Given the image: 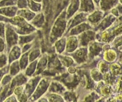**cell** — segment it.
Here are the masks:
<instances>
[{
    "label": "cell",
    "mask_w": 122,
    "mask_h": 102,
    "mask_svg": "<svg viewBox=\"0 0 122 102\" xmlns=\"http://www.w3.org/2000/svg\"><path fill=\"white\" fill-rule=\"evenodd\" d=\"M21 88H17V89L15 90V93L16 94H20V92H21Z\"/></svg>",
    "instance_id": "6da1fadb"
},
{
    "label": "cell",
    "mask_w": 122,
    "mask_h": 102,
    "mask_svg": "<svg viewBox=\"0 0 122 102\" xmlns=\"http://www.w3.org/2000/svg\"><path fill=\"white\" fill-rule=\"evenodd\" d=\"M3 42L0 39V51L2 50V49H3Z\"/></svg>",
    "instance_id": "7a4b0ae2"
}]
</instances>
